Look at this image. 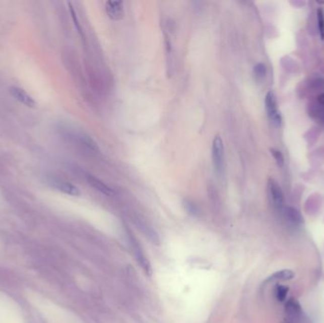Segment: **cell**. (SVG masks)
Instances as JSON below:
<instances>
[{
    "label": "cell",
    "instance_id": "cell-1",
    "mask_svg": "<svg viewBox=\"0 0 324 323\" xmlns=\"http://www.w3.org/2000/svg\"><path fill=\"white\" fill-rule=\"evenodd\" d=\"M212 157H213V162H214L215 171L218 173H221L224 169L225 148H224L223 140L219 135H216L213 141Z\"/></svg>",
    "mask_w": 324,
    "mask_h": 323
},
{
    "label": "cell",
    "instance_id": "cell-2",
    "mask_svg": "<svg viewBox=\"0 0 324 323\" xmlns=\"http://www.w3.org/2000/svg\"><path fill=\"white\" fill-rule=\"evenodd\" d=\"M269 197L274 209L279 213H283L285 209V196L280 185L274 179H269Z\"/></svg>",
    "mask_w": 324,
    "mask_h": 323
},
{
    "label": "cell",
    "instance_id": "cell-3",
    "mask_svg": "<svg viewBox=\"0 0 324 323\" xmlns=\"http://www.w3.org/2000/svg\"><path fill=\"white\" fill-rule=\"evenodd\" d=\"M128 241H129V244H130V248H131L132 252L134 254L135 258L138 261L139 265H141V267L146 272H149L151 270L149 261L146 258V255H145V253H144L143 248H142V245L139 243L137 238H135L133 234H129L128 235Z\"/></svg>",
    "mask_w": 324,
    "mask_h": 323
},
{
    "label": "cell",
    "instance_id": "cell-4",
    "mask_svg": "<svg viewBox=\"0 0 324 323\" xmlns=\"http://www.w3.org/2000/svg\"><path fill=\"white\" fill-rule=\"evenodd\" d=\"M265 104H266V110L269 115L270 119L276 124L281 125L282 123V116L278 110V104H277L276 98L272 92H269L266 99H265Z\"/></svg>",
    "mask_w": 324,
    "mask_h": 323
},
{
    "label": "cell",
    "instance_id": "cell-5",
    "mask_svg": "<svg viewBox=\"0 0 324 323\" xmlns=\"http://www.w3.org/2000/svg\"><path fill=\"white\" fill-rule=\"evenodd\" d=\"M105 12L107 16L112 20L118 21L123 18L124 16V9L123 2L117 0H109L105 2Z\"/></svg>",
    "mask_w": 324,
    "mask_h": 323
},
{
    "label": "cell",
    "instance_id": "cell-6",
    "mask_svg": "<svg viewBox=\"0 0 324 323\" xmlns=\"http://www.w3.org/2000/svg\"><path fill=\"white\" fill-rule=\"evenodd\" d=\"M10 92L18 102L23 103L27 107L34 108L36 106V102L34 101V99L32 96L28 94L24 89L17 87H13L10 88Z\"/></svg>",
    "mask_w": 324,
    "mask_h": 323
},
{
    "label": "cell",
    "instance_id": "cell-7",
    "mask_svg": "<svg viewBox=\"0 0 324 323\" xmlns=\"http://www.w3.org/2000/svg\"><path fill=\"white\" fill-rule=\"evenodd\" d=\"M50 184L54 189H58L59 191H62L66 195L72 196V197H77L80 195V189L70 182L59 180V179H52L50 181Z\"/></svg>",
    "mask_w": 324,
    "mask_h": 323
},
{
    "label": "cell",
    "instance_id": "cell-8",
    "mask_svg": "<svg viewBox=\"0 0 324 323\" xmlns=\"http://www.w3.org/2000/svg\"><path fill=\"white\" fill-rule=\"evenodd\" d=\"M285 313L287 315V317L290 318L294 322L296 320H298L301 316V306H300V302L296 299H289L286 301L285 303Z\"/></svg>",
    "mask_w": 324,
    "mask_h": 323
},
{
    "label": "cell",
    "instance_id": "cell-9",
    "mask_svg": "<svg viewBox=\"0 0 324 323\" xmlns=\"http://www.w3.org/2000/svg\"><path fill=\"white\" fill-rule=\"evenodd\" d=\"M87 183L94 189H97L98 191L102 192L103 195L107 196V197H110V196H113L115 192H114V189L110 188L109 186H107L104 182L102 181L101 179H99L98 177L96 176H93V175H90L88 174L87 176Z\"/></svg>",
    "mask_w": 324,
    "mask_h": 323
},
{
    "label": "cell",
    "instance_id": "cell-10",
    "mask_svg": "<svg viewBox=\"0 0 324 323\" xmlns=\"http://www.w3.org/2000/svg\"><path fill=\"white\" fill-rule=\"evenodd\" d=\"M283 213L285 214V218L293 225H300L303 221L300 212L293 207H285Z\"/></svg>",
    "mask_w": 324,
    "mask_h": 323
},
{
    "label": "cell",
    "instance_id": "cell-11",
    "mask_svg": "<svg viewBox=\"0 0 324 323\" xmlns=\"http://www.w3.org/2000/svg\"><path fill=\"white\" fill-rule=\"evenodd\" d=\"M78 140H79L82 144H84L89 150L93 151V152H99L100 151L97 142L93 139H91L89 136L85 134H79L78 135Z\"/></svg>",
    "mask_w": 324,
    "mask_h": 323
},
{
    "label": "cell",
    "instance_id": "cell-12",
    "mask_svg": "<svg viewBox=\"0 0 324 323\" xmlns=\"http://www.w3.org/2000/svg\"><path fill=\"white\" fill-rule=\"evenodd\" d=\"M295 277V273L292 270L289 269H284L281 271H278L275 274L270 277V281H289L292 280Z\"/></svg>",
    "mask_w": 324,
    "mask_h": 323
},
{
    "label": "cell",
    "instance_id": "cell-13",
    "mask_svg": "<svg viewBox=\"0 0 324 323\" xmlns=\"http://www.w3.org/2000/svg\"><path fill=\"white\" fill-rule=\"evenodd\" d=\"M253 74H254L255 79L257 81H262V80L265 79V77L267 75V67L264 63H257L254 67Z\"/></svg>",
    "mask_w": 324,
    "mask_h": 323
},
{
    "label": "cell",
    "instance_id": "cell-14",
    "mask_svg": "<svg viewBox=\"0 0 324 323\" xmlns=\"http://www.w3.org/2000/svg\"><path fill=\"white\" fill-rule=\"evenodd\" d=\"M316 19H317V27L320 33L321 39L324 40V12L322 9H318L316 11Z\"/></svg>",
    "mask_w": 324,
    "mask_h": 323
},
{
    "label": "cell",
    "instance_id": "cell-15",
    "mask_svg": "<svg viewBox=\"0 0 324 323\" xmlns=\"http://www.w3.org/2000/svg\"><path fill=\"white\" fill-rule=\"evenodd\" d=\"M288 287L285 285H277L275 289V294H276L277 300L279 301H284L286 299L287 293H288Z\"/></svg>",
    "mask_w": 324,
    "mask_h": 323
},
{
    "label": "cell",
    "instance_id": "cell-16",
    "mask_svg": "<svg viewBox=\"0 0 324 323\" xmlns=\"http://www.w3.org/2000/svg\"><path fill=\"white\" fill-rule=\"evenodd\" d=\"M270 152H271L273 158H275L277 164L279 167H283V166L285 165V157H284V155L282 154L281 151L276 150V149H270Z\"/></svg>",
    "mask_w": 324,
    "mask_h": 323
},
{
    "label": "cell",
    "instance_id": "cell-17",
    "mask_svg": "<svg viewBox=\"0 0 324 323\" xmlns=\"http://www.w3.org/2000/svg\"><path fill=\"white\" fill-rule=\"evenodd\" d=\"M317 102H318V103H319L321 106H324V93L319 95V96L317 97Z\"/></svg>",
    "mask_w": 324,
    "mask_h": 323
},
{
    "label": "cell",
    "instance_id": "cell-18",
    "mask_svg": "<svg viewBox=\"0 0 324 323\" xmlns=\"http://www.w3.org/2000/svg\"><path fill=\"white\" fill-rule=\"evenodd\" d=\"M281 323H295V322H294L293 320H291L290 318H288V317H286V318H285V319H284V320H283V321H282V322Z\"/></svg>",
    "mask_w": 324,
    "mask_h": 323
}]
</instances>
